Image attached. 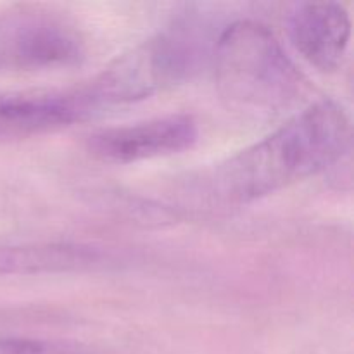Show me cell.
Returning a JSON list of instances; mask_svg holds the SVG:
<instances>
[{
  "mask_svg": "<svg viewBox=\"0 0 354 354\" xmlns=\"http://www.w3.org/2000/svg\"><path fill=\"white\" fill-rule=\"evenodd\" d=\"M351 145V121L334 100H318L263 140L220 162L209 176L211 199L241 206L335 165Z\"/></svg>",
  "mask_w": 354,
  "mask_h": 354,
  "instance_id": "obj_1",
  "label": "cell"
},
{
  "mask_svg": "<svg viewBox=\"0 0 354 354\" xmlns=\"http://www.w3.org/2000/svg\"><path fill=\"white\" fill-rule=\"evenodd\" d=\"M214 80L228 109L244 116H277L297 102L304 78L268 26L235 21L214 47Z\"/></svg>",
  "mask_w": 354,
  "mask_h": 354,
  "instance_id": "obj_2",
  "label": "cell"
},
{
  "mask_svg": "<svg viewBox=\"0 0 354 354\" xmlns=\"http://www.w3.org/2000/svg\"><path fill=\"white\" fill-rule=\"evenodd\" d=\"M196 48L183 33H159L111 62L83 93L93 109L144 100L190 75Z\"/></svg>",
  "mask_w": 354,
  "mask_h": 354,
  "instance_id": "obj_3",
  "label": "cell"
},
{
  "mask_svg": "<svg viewBox=\"0 0 354 354\" xmlns=\"http://www.w3.org/2000/svg\"><path fill=\"white\" fill-rule=\"evenodd\" d=\"M85 48L78 31L54 14L19 12L0 21V62L17 69L78 64Z\"/></svg>",
  "mask_w": 354,
  "mask_h": 354,
  "instance_id": "obj_4",
  "label": "cell"
},
{
  "mask_svg": "<svg viewBox=\"0 0 354 354\" xmlns=\"http://www.w3.org/2000/svg\"><path fill=\"white\" fill-rule=\"evenodd\" d=\"M199 137L196 120L189 114H169L128 127L107 128L90 135L86 149L93 158L113 165L180 154Z\"/></svg>",
  "mask_w": 354,
  "mask_h": 354,
  "instance_id": "obj_5",
  "label": "cell"
},
{
  "mask_svg": "<svg viewBox=\"0 0 354 354\" xmlns=\"http://www.w3.org/2000/svg\"><path fill=\"white\" fill-rule=\"evenodd\" d=\"M289 38L313 68L334 71L348 50L351 16L337 2L299 3L289 16Z\"/></svg>",
  "mask_w": 354,
  "mask_h": 354,
  "instance_id": "obj_6",
  "label": "cell"
},
{
  "mask_svg": "<svg viewBox=\"0 0 354 354\" xmlns=\"http://www.w3.org/2000/svg\"><path fill=\"white\" fill-rule=\"evenodd\" d=\"M95 109L83 90L0 95V137L23 138L45 133L92 116Z\"/></svg>",
  "mask_w": 354,
  "mask_h": 354,
  "instance_id": "obj_7",
  "label": "cell"
},
{
  "mask_svg": "<svg viewBox=\"0 0 354 354\" xmlns=\"http://www.w3.org/2000/svg\"><path fill=\"white\" fill-rule=\"evenodd\" d=\"M102 259L99 249L75 242L0 245V275L85 272Z\"/></svg>",
  "mask_w": 354,
  "mask_h": 354,
  "instance_id": "obj_8",
  "label": "cell"
},
{
  "mask_svg": "<svg viewBox=\"0 0 354 354\" xmlns=\"http://www.w3.org/2000/svg\"><path fill=\"white\" fill-rule=\"evenodd\" d=\"M0 354H88L75 346L26 337L0 339Z\"/></svg>",
  "mask_w": 354,
  "mask_h": 354,
  "instance_id": "obj_9",
  "label": "cell"
}]
</instances>
